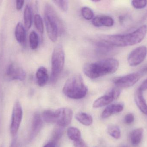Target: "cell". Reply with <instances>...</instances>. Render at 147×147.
Segmentation results:
<instances>
[{
  "label": "cell",
  "instance_id": "1",
  "mask_svg": "<svg viewBox=\"0 0 147 147\" xmlns=\"http://www.w3.org/2000/svg\"><path fill=\"white\" fill-rule=\"evenodd\" d=\"M147 33V26L143 25L132 33L103 36L102 40L113 47L131 46L140 43L146 37Z\"/></svg>",
  "mask_w": 147,
  "mask_h": 147
},
{
  "label": "cell",
  "instance_id": "2",
  "mask_svg": "<svg viewBox=\"0 0 147 147\" xmlns=\"http://www.w3.org/2000/svg\"><path fill=\"white\" fill-rule=\"evenodd\" d=\"M119 65V62L115 59H105L94 63L85 64L83 67V72L88 77L95 79L115 73Z\"/></svg>",
  "mask_w": 147,
  "mask_h": 147
},
{
  "label": "cell",
  "instance_id": "3",
  "mask_svg": "<svg viewBox=\"0 0 147 147\" xmlns=\"http://www.w3.org/2000/svg\"><path fill=\"white\" fill-rule=\"evenodd\" d=\"M45 21L49 39L55 42L58 37L64 31V25L54 8L51 4H46L45 7Z\"/></svg>",
  "mask_w": 147,
  "mask_h": 147
},
{
  "label": "cell",
  "instance_id": "4",
  "mask_svg": "<svg viewBox=\"0 0 147 147\" xmlns=\"http://www.w3.org/2000/svg\"><path fill=\"white\" fill-rule=\"evenodd\" d=\"M63 92L69 98L80 99L86 96L87 88L84 83L82 76L76 74L68 79L63 88Z\"/></svg>",
  "mask_w": 147,
  "mask_h": 147
},
{
  "label": "cell",
  "instance_id": "5",
  "mask_svg": "<svg viewBox=\"0 0 147 147\" xmlns=\"http://www.w3.org/2000/svg\"><path fill=\"white\" fill-rule=\"evenodd\" d=\"M73 111L69 108L46 110L42 115L44 121L47 123H56L63 127L68 126L71 123Z\"/></svg>",
  "mask_w": 147,
  "mask_h": 147
},
{
  "label": "cell",
  "instance_id": "6",
  "mask_svg": "<svg viewBox=\"0 0 147 147\" xmlns=\"http://www.w3.org/2000/svg\"><path fill=\"white\" fill-rule=\"evenodd\" d=\"M65 55L62 46L56 47L52 54L51 58V81L54 83L57 81L62 73L64 66Z\"/></svg>",
  "mask_w": 147,
  "mask_h": 147
},
{
  "label": "cell",
  "instance_id": "7",
  "mask_svg": "<svg viewBox=\"0 0 147 147\" xmlns=\"http://www.w3.org/2000/svg\"><path fill=\"white\" fill-rule=\"evenodd\" d=\"M23 116V111L20 103L17 101L15 103L12 111L10 132L13 137L16 136L20 128Z\"/></svg>",
  "mask_w": 147,
  "mask_h": 147
},
{
  "label": "cell",
  "instance_id": "8",
  "mask_svg": "<svg viewBox=\"0 0 147 147\" xmlns=\"http://www.w3.org/2000/svg\"><path fill=\"white\" fill-rule=\"evenodd\" d=\"M141 77L139 72H134L126 76L115 78L113 79V83L116 87L121 89H126L134 85Z\"/></svg>",
  "mask_w": 147,
  "mask_h": 147
},
{
  "label": "cell",
  "instance_id": "9",
  "mask_svg": "<svg viewBox=\"0 0 147 147\" xmlns=\"http://www.w3.org/2000/svg\"><path fill=\"white\" fill-rule=\"evenodd\" d=\"M121 93V89L115 87L109 90L105 95L97 99L93 103V108H101L112 102L114 100L117 99Z\"/></svg>",
  "mask_w": 147,
  "mask_h": 147
},
{
  "label": "cell",
  "instance_id": "10",
  "mask_svg": "<svg viewBox=\"0 0 147 147\" xmlns=\"http://www.w3.org/2000/svg\"><path fill=\"white\" fill-rule=\"evenodd\" d=\"M147 54V48L142 46L133 50L129 55L128 62L131 66H136L140 64L146 59Z\"/></svg>",
  "mask_w": 147,
  "mask_h": 147
},
{
  "label": "cell",
  "instance_id": "11",
  "mask_svg": "<svg viewBox=\"0 0 147 147\" xmlns=\"http://www.w3.org/2000/svg\"><path fill=\"white\" fill-rule=\"evenodd\" d=\"M6 76L11 80L23 81L26 79V73L22 68L16 66L15 64H12L7 69Z\"/></svg>",
  "mask_w": 147,
  "mask_h": 147
},
{
  "label": "cell",
  "instance_id": "12",
  "mask_svg": "<svg viewBox=\"0 0 147 147\" xmlns=\"http://www.w3.org/2000/svg\"><path fill=\"white\" fill-rule=\"evenodd\" d=\"M43 126V119L38 113H35L33 117L29 140H32L38 134Z\"/></svg>",
  "mask_w": 147,
  "mask_h": 147
},
{
  "label": "cell",
  "instance_id": "13",
  "mask_svg": "<svg viewBox=\"0 0 147 147\" xmlns=\"http://www.w3.org/2000/svg\"><path fill=\"white\" fill-rule=\"evenodd\" d=\"M92 25L95 27H111L114 25V20L110 16H98L92 19Z\"/></svg>",
  "mask_w": 147,
  "mask_h": 147
},
{
  "label": "cell",
  "instance_id": "14",
  "mask_svg": "<svg viewBox=\"0 0 147 147\" xmlns=\"http://www.w3.org/2000/svg\"><path fill=\"white\" fill-rule=\"evenodd\" d=\"M124 106L122 104H111L107 106L103 111L102 117L103 119L108 118L115 114L120 113L123 110Z\"/></svg>",
  "mask_w": 147,
  "mask_h": 147
},
{
  "label": "cell",
  "instance_id": "15",
  "mask_svg": "<svg viewBox=\"0 0 147 147\" xmlns=\"http://www.w3.org/2000/svg\"><path fill=\"white\" fill-rule=\"evenodd\" d=\"M135 100L138 108L147 116V104L143 96V91L138 89L136 93Z\"/></svg>",
  "mask_w": 147,
  "mask_h": 147
},
{
  "label": "cell",
  "instance_id": "16",
  "mask_svg": "<svg viewBox=\"0 0 147 147\" xmlns=\"http://www.w3.org/2000/svg\"><path fill=\"white\" fill-rule=\"evenodd\" d=\"M36 76L37 83L40 87L45 86L49 80V76L47 70L43 66H41L38 69Z\"/></svg>",
  "mask_w": 147,
  "mask_h": 147
},
{
  "label": "cell",
  "instance_id": "17",
  "mask_svg": "<svg viewBox=\"0 0 147 147\" xmlns=\"http://www.w3.org/2000/svg\"><path fill=\"white\" fill-rule=\"evenodd\" d=\"M16 39L19 43L23 44L26 40V32L25 28L21 22H18L15 30Z\"/></svg>",
  "mask_w": 147,
  "mask_h": 147
},
{
  "label": "cell",
  "instance_id": "18",
  "mask_svg": "<svg viewBox=\"0 0 147 147\" xmlns=\"http://www.w3.org/2000/svg\"><path fill=\"white\" fill-rule=\"evenodd\" d=\"M143 132L144 130L142 128L136 129L131 132L129 139L132 145L137 146L140 143L143 137Z\"/></svg>",
  "mask_w": 147,
  "mask_h": 147
},
{
  "label": "cell",
  "instance_id": "19",
  "mask_svg": "<svg viewBox=\"0 0 147 147\" xmlns=\"http://www.w3.org/2000/svg\"><path fill=\"white\" fill-rule=\"evenodd\" d=\"M24 25L26 29H29L32 26V11L31 6L27 4L24 12Z\"/></svg>",
  "mask_w": 147,
  "mask_h": 147
},
{
  "label": "cell",
  "instance_id": "20",
  "mask_svg": "<svg viewBox=\"0 0 147 147\" xmlns=\"http://www.w3.org/2000/svg\"><path fill=\"white\" fill-rule=\"evenodd\" d=\"M75 118L78 121L85 126H90L93 122L92 117L84 112H79L76 114Z\"/></svg>",
  "mask_w": 147,
  "mask_h": 147
},
{
  "label": "cell",
  "instance_id": "21",
  "mask_svg": "<svg viewBox=\"0 0 147 147\" xmlns=\"http://www.w3.org/2000/svg\"><path fill=\"white\" fill-rule=\"evenodd\" d=\"M114 47L102 41L97 43L96 52L99 54H106L109 53L113 50Z\"/></svg>",
  "mask_w": 147,
  "mask_h": 147
},
{
  "label": "cell",
  "instance_id": "22",
  "mask_svg": "<svg viewBox=\"0 0 147 147\" xmlns=\"http://www.w3.org/2000/svg\"><path fill=\"white\" fill-rule=\"evenodd\" d=\"M68 137L74 142L77 141L81 139V133L77 128L70 127L67 130Z\"/></svg>",
  "mask_w": 147,
  "mask_h": 147
},
{
  "label": "cell",
  "instance_id": "23",
  "mask_svg": "<svg viewBox=\"0 0 147 147\" xmlns=\"http://www.w3.org/2000/svg\"><path fill=\"white\" fill-rule=\"evenodd\" d=\"M30 47L32 50H35L39 45V37L37 33L34 31H32L30 33L29 37Z\"/></svg>",
  "mask_w": 147,
  "mask_h": 147
},
{
  "label": "cell",
  "instance_id": "24",
  "mask_svg": "<svg viewBox=\"0 0 147 147\" xmlns=\"http://www.w3.org/2000/svg\"><path fill=\"white\" fill-rule=\"evenodd\" d=\"M108 132L109 134L115 139H119L121 137V132L120 128L117 126L111 125L108 127Z\"/></svg>",
  "mask_w": 147,
  "mask_h": 147
},
{
  "label": "cell",
  "instance_id": "25",
  "mask_svg": "<svg viewBox=\"0 0 147 147\" xmlns=\"http://www.w3.org/2000/svg\"><path fill=\"white\" fill-rule=\"evenodd\" d=\"M63 132V127L57 126V127L53 129L51 141L57 142L62 137Z\"/></svg>",
  "mask_w": 147,
  "mask_h": 147
},
{
  "label": "cell",
  "instance_id": "26",
  "mask_svg": "<svg viewBox=\"0 0 147 147\" xmlns=\"http://www.w3.org/2000/svg\"><path fill=\"white\" fill-rule=\"evenodd\" d=\"M34 22L38 31L40 33L43 34L44 31V24L42 17L40 15L37 14L34 16Z\"/></svg>",
  "mask_w": 147,
  "mask_h": 147
},
{
  "label": "cell",
  "instance_id": "27",
  "mask_svg": "<svg viewBox=\"0 0 147 147\" xmlns=\"http://www.w3.org/2000/svg\"><path fill=\"white\" fill-rule=\"evenodd\" d=\"M81 15L86 20H90L94 17V13L89 7H83L81 9Z\"/></svg>",
  "mask_w": 147,
  "mask_h": 147
},
{
  "label": "cell",
  "instance_id": "28",
  "mask_svg": "<svg viewBox=\"0 0 147 147\" xmlns=\"http://www.w3.org/2000/svg\"><path fill=\"white\" fill-rule=\"evenodd\" d=\"M53 2L62 11L65 12L68 10L69 8V1L65 0H56L53 1Z\"/></svg>",
  "mask_w": 147,
  "mask_h": 147
},
{
  "label": "cell",
  "instance_id": "29",
  "mask_svg": "<svg viewBox=\"0 0 147 147\" xmlns=\"http://www.w3.org/2000/svg\"><path fill=\"white\" fill-rule=\"evenodd\" d=\"M132 6L135 8L141 9L144 8L147 5V1H132Z\"/></svg>",
  "mask_w": 147,
  "mask_h": 147
},
{
  "label": "cell",
  "instance_id": "30",
  "mask_svg": "<svg viewBox=\"0 0 147 147\" xmlns=\"http://www.w3.org/2000/svg\"><path fill=\"white\" fill-rule=\"evenodd\" d=\"M134 116L133 114H128L124 117V122L127 125L132 124L134 121Z\"/></svg>",
  "mask_w": 147,
  "mask_h": 147
},
{
  "label": "cell",
  "instance_id": "31",
  "mask_svg": "<svg viewBox=\"0 0 147 147\" xmlns=\"http://www.w3.org/2000/svg\"><path fill=\"white\" fill-rule=\"evenodd\" d=\"M9 147H21L20 143L16 136L13 137Z\"/></svg>",
  "mask_w": 147,
  "mask_h": 147
},
{
  "label": "cell",
  "instance_id": "32",
  "mask_svg": "<svg viewBox=\"0 0 147 147\" xmlns=\"http://www.w3.org/2000/svg\"><path fill=\"white\" fill-rule=\"evenodd\" d=\"M74 145L75 147H87L86 144L82 139L74 142Z\"/></svg>",
  "mask_w": 147,
  "mask_h": 147
},
{
  "label": "cell",
  "instance_id": "33",
  "mask_svg": "<svg viewBox=\"0 0 147 147\" xmlns=\"http://www.w3.org/2000/svg\"><path fill=\"white\" fill-rule=\"evenodd\" d=\"M24 1L17 0L16 1V8L18 10H20L24 5Z\"/></svg>",
  "mask_w": 147,
  "mask_h": 147
},
{
  "label": "cell",
  "instance_id": "34",
  "mask_svg": "<svg viewBox=\"0 0 147 147\" xmlns=\"http://www.w3.org/2000/svg\"><path fill=\"white\" fill-rule=\"evenodd\" d=\"M44 147H59L57 145V142H56L51 141L46 144Z\"/></svg>",
  "mask_w": 147,
  "mask_h": 147
},
{
  "label": "cell",
  "instance_id": "35",
  "mask_svg": "<svg viewBox=\"0 0 147 147\" xmlns=\"http://www.w3.org/2000/svg\"><path fill=\"white\" fill-rule=\"evenodd\" d=\"M139 89L142 91L147 90V79L142 83Z\"/></svg>",
  "mask_w": 147,
  "mask_h": 147
},
{
  "label": "cell",
  "instance_id": "36",
  "mask_svg": "<svg viewBox=\"0 0 147 147\" xmlns=\"http://www.w3.org/2000/svg\"><path fill=\"white\" fill-rule=\"evenodd\" d=\"M138 72L140 74L141 77L147 74V65L142 68Z\"/></svg>",
  "mask_w": 147,
  "mask_h": 147
},
{
  "label": "cell",
  "instance_id": "37",
  "mask_svg": "<svg viewBox=\"0 0 147 147\" xmlns=\"http://www.w3.org/2000/svg\"><path fill=\"white\" fill-rule=\"evenodd\" d=\"M127 147L125 146H122V147Z\"/></svg>",
  "mask_w": 147,
  "mask_h": 147
},
{
  "label": "cell",
  "instance_id": "38",
  "mask_svg": "<svg viewBox=\"0 0 147 147\" xmlns=\"http://www.w3.org/2000/svg\"><path fill=\"white\" fill-rule=\"evenodd\" d=\"M1 147H3V146H1Z\"/></svg>",
  "mask_w": 147,
  "mask_h": 147
}]
</instances>
